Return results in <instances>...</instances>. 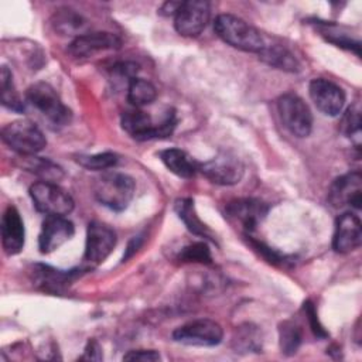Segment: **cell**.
Listing matches in <instances>:
<instances>
[{
  "mask_svg": "<svg viewBox=\"0 0 362 362\" xmlns=\"http://www.w3.org/2000/svg\"><path fill=\"white\" fill-rule=\"evenodd\" d=\"M339 129L348 137L359 133V130H361V110H359L358 105L349 106L345 110V113L342 115L341 123H339Z\"/></svg>",
  "mask_w": 362,
  "mask_h": 362,
  "instance_id": "30",
  "label": "cell"
},
{
  "mask_svg": "<svg viewBox=\"0 0 362 362\" xmlns=\"http://www.w3.org/2000/svg\"><path fill=\"white\" fill-rule=\"evenodd\" d=\"M269 206L255 198L233 199L226 205V216L236 225H239L247 235L256 229V226L267 215Z\"/></svg>",
  "mask_w": 362,
  "mask_h": 362,
  "instance_id": "14",
  "label": "cell"
},
{
  "mask_svg": "<svg viewBox=\"0 0 362 362\" xmlns=\"http://www.w3.org/2000/svg\"><path fill=\"white\" fill-rule=\"evenodd\" d=\"M198 171L211 182L218 185L238 184L245 173L243 163L229 151H221L214 158L199 163Z\"/></svg>",
  "mask_w": 362,
  "mask_h": 362,
  "instance_id": "10",
  "label": "cell"
},
{
  "mask_svg": "<svg viewBox=\"0 0 362 362\" xmlns=\"http://www.w3.org/2000/svg\"><path fill=\"white\" fill-rule=\"evenodd\" d=\"M277 112L283 126L297 137H307L313 130V113L296 93H284L277 99Z\"/></svg>",
  "mask_w": 362,
  "mask_h": 362,
  "instance_id": "7",
  "label": "cell"
},
{
  "mask_svg": "<svg viewBox=\"0 0 362 362\" xmlns=\"http://www.w3.org/2000/svg\"><path fill=\"white\" fill-rule=\"evenodd\" d=\"M76 161L88 170L99 171V170H107V168L115 167L117 164L119 158L115 153L105 151V153H98V154H92V156H79Z\"/></svg>",
  "mask_w": 362,
  "mask_h": 362,
  "instance_id": "26",
  "label": "cell"
},
{
  "mask_svg": "<svg viewBox=\"0 0 362 362\" xmlns=\"http://www.w3.org/2000/svg\"><path fill=\"white\" fill-rule=\"evenodd\" d=\"M116 246V233L115 230L100 222L92 221L88 225L85 253H83V267L86 270L93 269L103 263Z\"/></svg>",
  "mask_w": 362,
  "mask_h": 362,
  "instance_id": "8",
  "label": "cell"
},
{
  "mask_svg": "<svg viewBox=\"0 0 362 362\" xmlns=\"http://www.w3.org/2000/svg\"><path fill=\"white\" fill-rule=\"evenodd\" d=\"M27 168L38 175H41L44 180L42 181H58L64 173H62V168L58 167L57 164H54L52 161L49 160H45V158H37L34 157V161H31Z\"/></svg>",
  "mask_w": 362,
  "mask_h": 362,
  "instance_id": "27",
  "label": "cell"
},
{
  "mask_svg": "<svg viewBox=\"0 0 362 362\" xmlns=\"http://www.w3.org/2000/svg\"><path fill=\"white\" fill-rule=\"evenodd\" d=\"M175 124L177 119L174 110H168L160 123H154L151 116L139 107L122 115L123 130L139 141L168 137L174 132Z\"/></svg>",
  "mask_w": 362,
  "mask_h": 362,
  "instance_id": "3",
  "label": "cell"
},
{
  "mask_svg": "<svg viewBox=\"0 0 362 362\" xmlns=\"http://www.w3.org/2000/svg\"><path fill=\"white\" fill-rule=\"evenodd\" d=\"M25 98L27 102L55 127H62L72 119L69 107L64 105L57 90L47 82L33 83L27 89Z\"/></svg>",
  "mask_w": 362,
  "mask_h": 362,
  "instance_id": "4",
  "label": "cell"
},
{
  "mask_svg": "<svg viewBox=\"0 0 362 362\" xmlns=\"http://www.w3.org/2000/svg\"><path fill=\"white\" fill-rule=\"evenodd\" d=\"M83 359H90V361H100L102 359V348L95 339H90L88 342V345L85 348Z\"/></svg>",
  "mask_w": 362,
  "mask_h": 362,
  "instance_id": "33",
  "label": "cell"
},
{
  "mask_svg": "<svg viewBox=\"0 0 362 362\" xmlns=\"http://www.w3.org/2000/svg\"><path fill=\"white\" fill-rule=\"evenodd\" d=\"M304 311H305V315H307V320L310 322V327L313 329V332L318 337V338H325L328 334L327 331L324 329V327L320 324L318 321V315H317V311H315V307L311 301H305L304 303Z\"/></svg>",
  "mask_w": 362,
  "mask_h": 362,
  "instance_id": "31",
  "label": "cell"
},
{
  "mask_svg": "<svg viewBox=\"0 0 362 362\" xmlns=\"http://www.w3.org/2000/svg\"><path fill=\"white\" fill-rule=\"evenodd\" d=\"M160 359V354L154 349H132L123 355V361L136 362H154Z\"/></svg>",
  "mask_w": 362,
  "mask_h": 362,
  "instance_id": "32",
  "label": "cell"
},
{
  "mask_svg": "<svg viewBox=\"0 0 362 362\" xmlns=\"http://www.w3.org/2000/svg\"><path fill=\"white\" fill-rule=\"evenodd\" d=\"M308 93L315 107L325 116H338L345 105L344 90L334 82L315 78L308 85Z\"/></svg>",
  "mask_w": 362,
  "mask_h": 362,
  "instance_id": "13",
  "label": "cell"
},
{
  "mask_svg": "<svg viewBox=\"0 0 362 362\" xmlns=\"http://www.w3.org/2000/svg\"><path fill=\"white\" fill-rule=\"evenodd\" d=\"M259 58L267 65L287 72H297L300 68L297 58L281 45H264V48L259 52Z\"/></svg>",
  "mask_w": 362,
  "mask_h": 362,
  "instance_id": "21",
  "label": "cell"
},
{
  "mask_svg": "<svg viewBox=\"0 0 362 362\" xmlns=\"http://www.w3.org/2000/svg\"><path fill=\"white\" fill-rule=\"evenodd\" d=\"M174 209L178 215V218L184 222V225L187 226V229L201 238H206V239H212V232L209 230V228L199 219V216L197 215L195 206H194V201L191 198H181L175 201ZM214 240V239H212Z\"/></svg>",
  "mask_w": 362,
  "mask_h": 362,
  "instance_id": "20",
  "label": "cell"
},
{
  "mask_svg": "<svg viewBox=\"0 0 362 362\" xmlns=\"http://www.w3.org/2000/svg\"><path fill=\"white\" fill-rule=\"evenodd\" d=\"M209 3L202 0L182 1L174 16V27L182 37H198L209 23Z\"/></svg>",
  "mask_w": 362,
  "mask_h": 362,
  "instance_id": "11",
  "label": "cell"
},
{
  "mask_svg": "<svg viewBox=\"0 0 362 362\" xmlns=\"http://www.w3.org/2000/svg\"><path fill=\"white\" fill-rule=\"evenodd\" d=\"M0 100H1V105L8 110L21 113L25 109L23 99L16 90V86L13 82V74L6 65H3L0 69Z\"/></svg>",
  "mask_w": 362,
  "mask_h": 362,
  "instance_id": "22",
  "label": "cell"
},
{
  "mask_svg": "<svg viewBox=\"0 0 362 362\" xmlns=\"http://www.w3.org/2000/svg\"><path fill=\"white\" fill-rule=\"evenodd\" d=\"M181 3L182 1H167L163 4V7L160 8L158 13L163 16H175L178 8L181 7Z\"/></svg>",
  "mask_w": 362,
  "mask_h": 362,
  "instance_id": "34",
  "label": "cell"
},
{
  "mask_svg": "<svg viewBox=\"0 0 362 362\" xmlns=\"http://www.w3.org/2000/svg\"><path fill=\"white\" fill-rule=\"evenodd\" d=\"M303 334L301 328L294 321H283L279 325V344L284 355H293L301 345Z\"/></svg>",
  "mask_w": 362,
  "mask_h": 362,
  "instance_id": "24",
  "label": "cell"
},
{
  "mask_svg": "<svg viewBox=\"0 0 362 362\" xmlns=\"http://www.w3.org/2000/svg\"><path fill=\"white\" fill-rule=\"evenodd\" d=\"M214 30L223 42L240 51L259 54L266 45L259 30L233 14H219L214 21Z\"/></svg>",
  "mask_w": 362,
  "mask_h": 362,
  "instance_id": "1",
  "label": "cell"
},
{
  "mask_svg": "<svg viewBox=\"0 0 362 362\" xmlns=\"http://www.w3.org/2000/svg\"><path fill=\"white\" fill-rule=\"evenodd\" d=\"M178 259L182 262H198V263H212L211 250L208 249L206 243L195 242L181 249Z\"/></svg>",
  "mask_w": 362,
  "mask_h": 362,
  "instance_id": "28",
  "label": "cell"
},
{
  "mask_svg": "<svg viewBox=\"0 0 362 362\" xmlns=\"http://www.w3.org/2000/svg\"><path fill=\"white\" fill-rule=\"evenodd\" d=\"M38 269L35 270V274L38 277V281L42 283L45 286V288H58L59 286H62L64 283H66L69 280V277L72 276V273H62L59 270H54L49 269L48 266H37Z\"/></svg>",
  "mask_w": 362,
  "mask_h": 362,
  "instance_id": "29",
  "label": "cell"
},
{
  "mask_svg": "<svg viewBox=\"0 0 362 362\" xmlns=\"http://www.w3.org/2000/svg\"><path fill=\"white\" fill-rule=\"evenodd\" d=\"M362 242L361 219L354 212H344L335 222L332 249L337 253H349L359 247Z\"/></svg>",
  "mask_w": 362,
  "mask_h": 362,
  "instance_id": "16",
  "label": "cell"
},
{
  "mask_svg": "<svg viewBox=\"0 0 362 362\" xmlns=\"http://www.w3.org/2000/svg\"><path fill=\"white\" fill-rule=\"evenodd\" d=\"M122 44L120 38L109 31L85 33L74 38L69 44V52L75 57H88L98 51L116 49Z\"/></svg>",
  "mask_w": 362,
  "mask_h": 362,
  "instance_id": "18",
  "label": "cell"
},
{
  "mask_svg": "<svg viewBox=\"0 0 362 362\" xmlns=\"http://www.w3.org/2000/svg\"><path fill=\"white\" fill-rule=\"evenodd\" d=\"M160 160L175 175L181 178H192L198 173L199 163L181 148H167L160 151Z\"/></svg>",
  "mask_w": 362,
  "mask_h": 362,
  "instance_id": "19",
  "label": "cell"
},
{
  "mask_svg": "<svg viewBox=\"0 0 362 362\" xmlns=\"http://www.w3.org/2000/svg\"><path fill=\"white\" fill-rule=\"evenodd\" d=\"M1 246L6 255L14 256L21 252L24 247L25 230L24 222L18 209L13 205H8L1 216Z\"/></svg>",
  "mask_w": 362,
  "mask_h": 362,
  "instance_id": "17",
  "label": "cell"
},
{
  "mask_svg": "<svg viewBox=\"0 0 362 362\" xmlns=\"http://www.w3.org/2000/svg\"><path fill=\"white\" fill-rule=\"evenodd\" d=\"M223 338L222 327L209 318H199L185 322L173 331L175 342L189 346H215Z\"/></svg>",
  "mask_w": 362,
  "mask_h": 362,
  "instance_id": "9",
  "label": "cell"
},
{
  "mask_svg": "<svg viewBox=\"0 0 362 362\" xmlns=\"http://www.w3.org/2000/svg\"><path fill=\"white\" fill-rule=\"evenodd\" d=\"M54 25L55 30H58L62 34H76V37L85 34L82 31V28L85 27L83 18L69 8L58 10V13L55 14Z\"/></svg>",
  "mask_w": 362,
  "mask_h": 362,
  "instance_id": "25",
  "label": "cell"
},
{
  "mask_svg": "<svg viewBox=\"0 0 362 362\" xmlns=\"http://www.w3.org/2000/svg\"><path fill=\"white\" fill-rule=\"evenodd\" d=\"M328 201L334 208L361 209L362 175L359 171L344 174L334 180L328 191Z\"/></svg>",
  "mask_w": 362,
  "mask_h": 362,
  "instance_id": "12",
  "label": "cell"
},
{
  "mask_svg": "<svg viewBox=\"0 0 362 362\" xmlns=\"http://www.w3.org/2000/svg\"><path fill=\"white\" fill-rule=\"evenodd\" d=\"M157 98L156 86L141 78H133L127 85V100L134 107H143L153 103Z\"/></svg>",
  "mask_w": 362,
  "mask_h": 362,
  "instance_id": "23",
  "label": "cell"
},
{
  "mask_svg": "<svg viewBox=\"0 0 362 362\" xmlns=\"http://www.w3.org/2000/svg\"><path fill=\"white\" fill-rule=\"evenodd\" d=\"M30 197L34 206L47 216H65L74 209L72 197L58 184L38 181L30 187Z\"/></svg>",
  "mask_w": 362,
  "mask_h": 362,
  "instance_id": "6",
  "label": "cell"
},
{
  "mask_svg": "<svg viewBox=\"0 0 362 362\" xmlns=\"http://www.w3.org/2000/svg\"><path fill=\"white\" fill-rule=\"evenodd\" d=\"M74 233V223L68 218L54 215L45 216L38 236V249L42 255H48L68 242Z\"/></svg>",
  "mask_w": 362,
  "mask_h": 362,
  "instance_id": "15",
  "label": "cell"
},
{
  "mask_svg": "<svg viewBox=\"0 0 362 362\" xmlns=\"http://www.w3.org/2000/svg\"><path fill=\"white\" fill-rule=\"evenodd\" d=\"M1 140L21 156H34L47 146V139L41 129L25 119L7 123L1 129Z\"/></svg>",
  "mask_w": 362,
  "mask_h": 362,
  "instance_id": "5",
  "label": "cell"
},
{
  "mask_svg": "<svg viewBox=\"0 0 362 362\" xmlns=\"http://www.w3.org/2000/svg\"><path fill=\"white\" fill-rule=\"evenodd\" d=\"M136 182L123 173H106L93 184V195L98 202L112 211H124L134 197Z\"/></svg>",
  "mask_w": 362,
  "mask_h": 362,
  "instance_id": "2",
  "label": "cell"
}]
</instances>
